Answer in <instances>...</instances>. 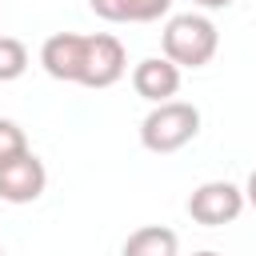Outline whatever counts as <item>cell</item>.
Segmentation results:
<instances>
[{
	"instance_id": "6da1fadb",
	"label": "cell",
	"mask_w": 256,
	"mask_h": 256,
	"mask_svg": "<svg viewBox=\"0 0 256 256\" xmlns=\"http://www.w3.org/2000/svg\"><path fill=\"white\" fill-rule=\"evenodd\" d=\"M164 60H172L176 68H204L212 56H216V44H220V32L208 16L200 12H180L164 24Z\"/></svg>"
},
{
	"instance_id": "7a4b0ae2",
	"label": "cell",
	"mask_w": 256,
	"mask_h": 256,
	"mask_svg": "<svg viewBox=\"0 0 256 256\" xmlns=\"http://www.w3.org/2000/svg\"><path fill=\"white\" fill-rule=\"evenodd\" d=\"M200 132V108L188 100H164L152 104V112L140 120V144L156 156L180 152L192 136Z\"/></svg>"
},
{
	"instance_id": "3957f363",
	"label": "cell",
	"mask_w": 256,
	"mask_h": 256,
	"mask_svg": "<svg viewBox=\"0 0 256 256\" xmlns=\"http://www.w3.org/2000/svg\"><path fill=\"white\" fill-rule=\"evenodd\" d=\"M240 212H244V192L236 184H228V180H208L188 196V216L196 224H204V228L232 224Z\"/></svg>"
},
{
	"instance_id": "277c9868",
	"label": "cell",
	"mask_w": 256,
	"mask_h": 256,
	"mask_svg": "<svg viewBox=\"0 0 256 256\" xmlns=\"http://www.w3.org/2000/svg\"><path fill=\"white\" fill-rule=\"evenodd\" d=\"M128 68V56H124V44L108 32H96L88 36V48H84V68H80V80L84 88H112Z\"/></svg>"
},
{
	"instance_id": "5b68a950",
	"label": "cell",
	"mask_w": 256,
	"mask_h": 256,
	"mask_svg": "<svg viewBox=\"0 0 256 256\" xmlns=\"http://www.w3.org/2000/svg\"><path fill=\"white\" fill-rule=\"evenodd\" d=\"M84 48H88V36L80 32H56L44 40L40 48V64L52 80H64V84H76L80 80V68H84Z\"/></svg>"
},
{
	"instance_id": "8992f818",
	"label": "cell",
	"mask_w": 256,
	"mask_h": 256,
	"mask_svg": "<svg viewBox=\"0 0 256 256\" xmlns=\"http://www.w3.org/2000/svg\"><path fill=\"white\" fill-rule=\"evenodd\" d=\"M44 184H48V172H44V164L32 152H24L20 160H12V164L0 168V200H8V204H32V200H40Z\"/></svg>"
},
{
	"instance_id": "52a82bcc",
	"label": "cell",
	"mask_w": 256,
	"mask_h": 256,
	"mask_svg": "<svg viewBox=\"0 0 256 256\" xmlns=\"http://www.w3.org/2000/svg\"><path fill=\"white\" fill-rule=\"evenodd\" d=\"M132 88L136 96H144L148 104H164L180 92V68L164 56H148L132 68Z\"/></svg>"
},
{
	"instance_id": "ba28073f",
	"label": "cell",
	"mask_w": 256,
	"mask_h": 256,
	"mask_svg": "<svg viewBox=\"0 0 256 256\" xmlns=\"http://www.w3.org/2000/svg\"><path fill=\"white\" fill-rule=\"evenodd\" d=\"M88 8L108 24H148L160 20L172 0H88Z\"/></svg>"
},
{
	"instance_id": "9c48e42d",
	"label": "cell",
	"mask_w": 256,
	"mask_h": 256,
	"mask_svg": "<svg viewBox=\"0 0 256 256\" xmlns=\"http://www.w3.org/2000/svg\"><path fill=\"white\" fill-rule=\"evenodd\" d=\"M124 256H180V236L164 224H148L136 228L124 240Z\"/></svg>"
},
{
	"instance_id": "30bf717a",
	"label": "cell",
	"mask_w": 256,
	"mask_h": 256,
	"mask_svg": "<svg viewBox=\"0 0 256 256\" xmlns=\"http://www.w3.org/2000/svg\"><path fill=\"white\" fill-rule=\"evenodd\" d=\"M28 72V48L16 36H0V84L20 80Z\"/></svg>"
},
{
	"instance_id": "8fae6325",
	"label": "cell",
	"mask_w": 256,
	"mask_h": 256,
	"mask_svg": "<svg viewBox=\"0 0 256 256\" xmlns=\"http://www.w3.org/2000/svg\"><path fill=\"white\" fill-rule=\"evenodd\" d=\"M24 152H28V136H24V128H20L16 120H0V168L12 164V160H20Z\"/></svg>"
},
{
	"instance_id": "7c38bea8",
	"label": "cell",
	"mask_w": 256,
	"mask_h": 256,
	"mask_svg": "<svg viewBox=\"0 0 256 256\" xmlns=\"http://www.w3.org/2000/svg\"><path fill=\"white\" fill-rule=\"evenodd\" d=\"M244 200L256 208V168H252V176H248V184H244Z\"/></svg>"
},
{
	"instance_id": "4fadbf2b",
	"label": "cell",
	"mask_w": 256,
	"mask_h": 256,
	"mask_svg": "<svg viewBox=\"0 0 256 256\" xmlns=\"http://www.w3.org/2000/svg\"><path fill=\"white\" fill-rule=\"evenodd\" d=\"M192 4H200V8H228L232 0H192Z\"/></svg>"
},
{
	"instance_id": "5bb4252c",
	"label": "cell",
	"mask_w": 256,
	"mask_h": 256,
	"mask_svg": "<svg viewBox=\"0 0 256 256\" xmlns=\"http://www.w3.org/2000/svg\"><path fill=\"white\" fill-rule=\"evenodd\" d=\"M192 256H220V252H212V248H204V252H192Z\"/></svg>"
},
{
	"instance_id": "9a60e30c",
	"label": "cell",
	"mask_w": 256,
	"mask_h": 256,
	"mask_svg": "<svg viewBox=\"0 0 256 256\" xmlns=\"http://www.w3.org/2000/svg\"><path fill=\"white\" fill-rule=\"evenodd\" d=\"M0 256H4V248H0Z\"/></svg>"
}]
</instances>
